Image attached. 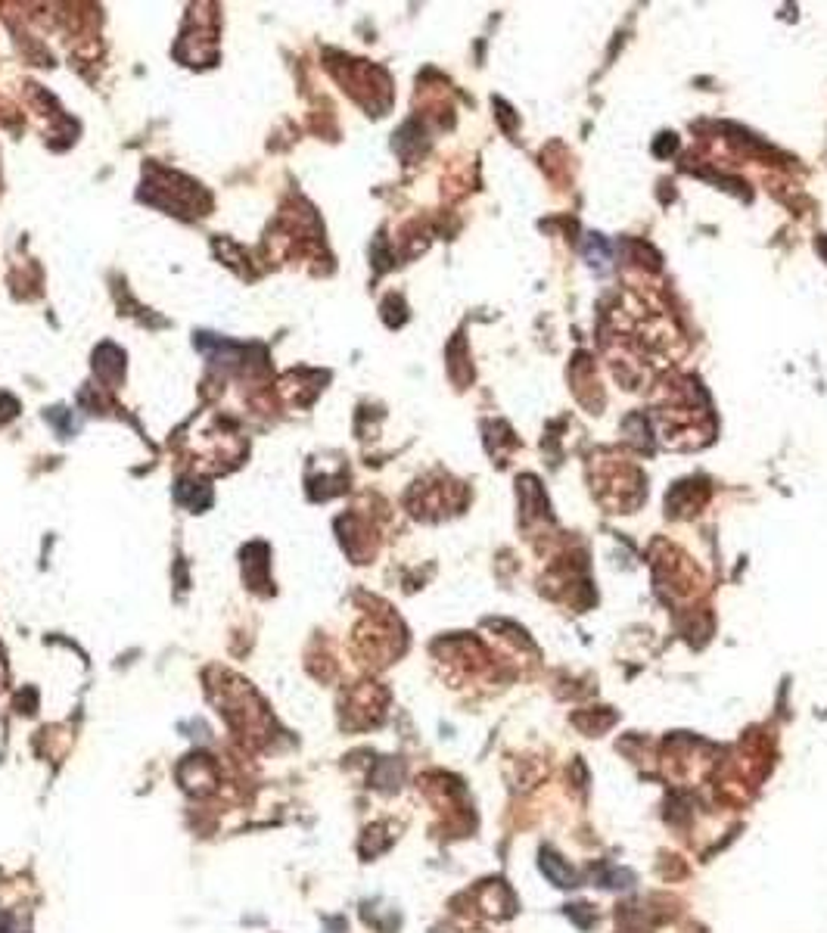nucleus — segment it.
<instances>
[{
	"mask_svg": "<svg viewBox=\"0 0 827 933\" xmlns=\"http://www.w3.org/2000/svg\"><path fill=\"white\" fill-rule=\"evenodd\" d=\"M545 871H547V877H554V881L560 884V887H573V871H569L557 856H554V862L551 858H545Z\"/></svg>",
	"mask_w": 827,
	"mask_h": 933,
	"instance_id": "obj_1",
	"label": "nucleus"
}]
</instances>
